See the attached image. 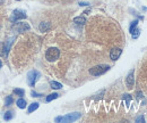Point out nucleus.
<instances>
[{"mask_svg": "<svg viewBox=\"0 0 147 123\" xmlns=\"http://www.w3.org/2000/svg\"><path fill=\"white\" fill-rule=\"evenodd\" d=\"M1 67H2V63L0 62V68H1Z\"/></svg>", "mask_w": 147, "mask_h": 123, "instance_id": "26", "label": "nucleus"}, {"mask_svg": "<svg viewBox=\"0 0 147 123\" xmlns=\"http://www.w3.org/2000/svg\"><path fill=\"white\" fill-rule=\"evenodd\" d=\"M31 95H32V97H42L43 96L42 94H37L35 91H31Z\"/></svg>", "mask_w": 147, "mask_h": 123, "instance_id": "21", "label": "nucleus"}, {"mask_svg": "<svg viewBox=\"0 0 147 123\" xmlns=\"http://www.w3.org/2000/svg\"><path fill=\"white\" fill-rule=\"evenodd\" d=\"M123 99L126 100V105L129 106V103H130V100H131V96H130V95H123Z\"/></svg>", "mask_w": 147, "mask_h": 123, "instance_id": "19", "label": "nucleus"}, {"mask_svg": "<svg viewBox=\"0 0 147 123\" xmlns=\"http://www.w3.org/2000/svg\"><path fill=\"white\" fill-rule=\"evenodd\" d=\"M12 118H14V113L10 112V111H7V112L3 114V120H5V121H10Z\"/></svg>", "mask_w": 147, "mask_h": 123, "instance_id": "14", "label": "nucleus"}, {"mask_svg": "<svg viewBox=\"0 0 147 123\" xmlns=\"http://www.w3.org/2000/svg\"><path fill=\"white\" fill-rule=\"evenodd\" d=\"M136 122L139 123V122H145V119H144V116H138L137 119H136Z\"/></svg>", "mask_w": 147, "mask_h": 123, "instance_id": "23", "label": "nucleus"}, {"mask_svg": "<svg viewBox=\"0 0 147 123\" xmlns=\"http://www.w3.org/2000/svg\"><path fill=\"white\" fill-rule=\"evenodd\" d=\"M60 56V50L57 47H51L45 53V58L49 62H56Z\"/></svg>", "mask_w": 147, "mask_h": 123, "instance_id": "3", "label": "nucleus"}, {"mask_svg": "<svg viewBox=\"0 0 147 123\" xmlns=\"http://www.w3.org/2000/svg\"><path fill=\"white\" fill-rule=\"evenodd\" d=\"M3 50H5V43L0 42V55H3Z\"/></svg>", "mask_w": 147, "mask_h": 123, "instance_id": "22", "label": "nucleus"}, {"mask_svg": "<svg viewBox=\"0 0 147 123\" xmlns=\"http://www.w3.org/2000/svg\"><path fill=\"white\" fill-rule=\"evenodd\" d=\"M126 83H127V87L128 89H133L134 84H135V78H134V70H131L129 72V74L127 75V79H126Z\"/></svg>", "mask_w": 147, "mask_h": 123, "instance_id": "7", "label": "nucleus"}, {"mask_svg": "<svg viewBox=\"0 0 147 123\" xmlns=\"http://www.w3.org/2000/svg\"><path fill=\"white\" fill-rule=\"evenodd\" d=\"M40 76H41L40 72H37V71H35V70L30 71V72L27 73V83H28V86H30V87H34Z\"/></svg>", "mask_w": 147, "mask_h": 123, "instance_id": "4", "label": "nucleus"}, {"mask_svg": "<svg viewBox=\"0 0 147 123\" xmlns=\"http://www.w3.org/2000/svg\"><path fill=\"white\" fill-rule=\"evenodd\" d=\"M109 70H110V66H109V65L101 64V65H96V66L89 68V74L93 75V76H98V75L104 74V73L108 72Z\"/></svg>", "mask_w": 147, "mask_h": 123, "instance_id": "2", "label": "nucleus"}, {"mask_svg": "<svg viewBox=\"0 0 147 123\" xmlns=\"http://www.w3.org/2000/svg\"><path fill=\"white\" fill-rule=\"evenodd\" d=\"M50 87L52 88V89H61L62 88V84L61 83H59V82H57V81H51L50 82Z\"/></svg>", "mask_w": 147, "mask_h": 123, "instance_id": "13", "label": "nucleus"}, {"mask_svg": "<svg viewBox=\"0 0 147 123\" xmlns=\"http://www.w3.org/2000/svg\"><path fill=\"white\" fill-rule=\"evenodd\" d=\"M81 116V114L79 112H74V113H69L65 116H58L56 118V122H65V123H70V122H75L77 120H79Z\"/></svg>", "mask_w": 147, "mask_h": 123, "instance_id": "1", "label": "nucleus"}, {"mask_svg": "<svg viewBox=\"0 0 147 123\" xmlns=\"http://www.w3.org/2000/svg\"><path fill=\"white\" fill-rule=\"evenodd\" d=\"M137 25H138V21H134V22H131V24H130V27H129V31L131 32L135 27H137Z\"/></svg>", "mask_w": 147, "mask_h": 123, "instance_id": "20", "label": "nucleus"}, {"mask_svg": "<svg viewBox=\"0 0 147 123\" xmlns=\"http://www.w3.org/2000/svg\"><path fill=\"white\" fill-rule=\"evenodd\" d=\"M58 97H59V95H58L57 92H53V94H50V95L47 97V99H45V100H47L48 103H50V102H52L53 99H57Z\"/></svg>", "mask_w": 147, "mask_h": 123, "instance_id": "15", "label": "nucleus"}, {"mask_svg": "<svg viewBox=\"0 0 147 123\" xmlns=\"http://www.w3.org/2000/svg\"><path fill=\"white\" fill-rule=\"evenodd\" d=\"M31 27H30V25L27 24V23H17L16 22V24L14 25V30L15 31H17V32H26V31H28Z\"/></svg>", "mask_w": 147, "mask_h": 123, "instance_id": "6", "label": "nucleus"}, {"mask_svg": "<svg viewBox=\"0 0 147 123\" xmlns=\"http://www.w3.org/2000/svg\"><path fill=\"white\" fill-rule=\"evenodd\" d=\"M17 1H19V0H17Z\"/></svg>", "mask_w": 147, "mask_h": 123, "instance_id": "27", "label": "nucleus"}, {"mask_svg": "<svg viewBox=\"0 0 147 123\" xmlns=\"http://www.w3.org/2000/svg\"><path fill=\"white\" fill-rule=\"evenodd\" d=\"M16 104H17L18 108H20V110H24V108H26V106H27L26 100H25V99H23V98H19V99L16 102Z\"/></svg>", "mask_w": 147, "mask_h": 123, "instance_id": "11", "label": "nucleus"}, {"mask_svg": "<svg viewBox=\"0 0 147 123\" xmlns=\"http://www.w3.org/2000/svg\"><path fill=\"white\" fill-rule=\"evenodd\" d=\"M74 23L79 24V25H84V24H86V18H85L84 16H78V17H75V18H74Z\"/></svg>", "mask_w": 147, "mask_h": 123, "instance_id": "10", "label": "nucleus"}, {"mask_svg": "<svg viewBox=\"0 0 147 123\" xmlns=\"http://www.w3.org/2000/svg\"><path fill=\"white\" fill-rule=\"evenodd\" d=\"M14 94H15L16 96H19V97H22V96H24V95H25V90H24V89L16 88V89H14Z\"/></svg>", "mask_w": 147, "mask_h": 123, "instance_id": "16", "label": "nucleus"}, {"mask_svg": "<svg viewBox=\"0 0 147 123\" xmlns=\"http://www.w3.org/2000/svg\"><path fill=\"white\" fill-rule=\"evenodd\" d=\"M137 98H139V99H140V98H143V94H142L140 91H138V92H137Z\"/></svg>", "mask_w": 147, "mask_h": 123, "instance_id": "25", "label": "nucleus"}, {"mask_svg": "<svg viewBox=\"0 0 147 123\" xmlns=\"http://www.w3.org/2000/svg\"><path fill=\"white\" fill-rule=\"evenodd\" d=\"M39 103H32L30 106H28V108H27V113L28 114H31V113H33L34 111H36L37 108H39Z\"/></svg>", "mask_w": 147, "mask_h": 123, "instance_id": "12", "label": "nucleus"}, {"mask_svg": "<svg viewBox=\"0 0 147 123\" xmlns=\"http://www.w3.org/2000/svg\"><path fill=\"white\" fill-rule=\"evenodd\" d=\"M26 17H27V16H26V14H25L24 11L18 10V9H15V10L12 11L11 16H10V21L14 22V23H16V22H18L19 19H25Z\"/></svg>", "mask_w": 147, "mask_h": 123, "instance_id": "5", "label": "nucleus"}, {"mask_svg": "<svg viewBox=\"0 0 147 123\" xmlns=\"http://www.w3.org/2000/svg\"><path fill=\"white\" fill-rule=\"evenodd\" d=\"M88 5H89L88 2H83V1L79 2V6H83V7H84V6H88Z\"/></svg>", "mask_w": 147, "mask_h": 123, "instance_id": "24", "label": "nucleus"}, {"mask_svg": "<svg viewBox=\"0 0 147 123\" xmlns=\"http://www.w3.org/2000/svg\"><path fill=\"white\" fill-rule=\"evenodd\" d=\"M121 54H122V50L120 48H113L110 51V58L112 61H117V59H119V57L121 56Z\"/></svg>", "mask_w": 147, "mask_h": 123, "instance_id": "8", "label": "nucleus"}, {"mask_svg": "<svg viewBox=\"0 0 147 123\" xmlns=\"http://www.w3.org/2000/svg\"><path fill=\"white\" fill-rule=\"evenodd\" d=\"M130 33H131V35H133V38H134V39H137V38L139 37V34H140V31H139V29L135 27Z\"/></svg>", "mask_w": 147, "mask_h": 123, "instance_id": "17", "label": "nucleus"}, {"mask_svg": "<svg viewBox=\"0 0 147 123\" xmlns=\"http://www.w3.org/2000/svg\"><path fill=\"white\" fill-rule=\"evenodd\" d=\"M12 103H14V98L11 96H7L6 99H5V105L6 106H10Z\"/></svg>", "mask_w": 147, "mask_h": 123, "instance_id": "18", "label": "nucleus"}, {"mask_svg": "<svg viewBox=\"0 0 147 123\" xmlns=\"http://www.w3.org/2000/svg\"><path fill=\"white\" fill-rule=\"evenodd\" d=\"M50 27H51V24L49 22H42L39 25V29H40L41 32H47L48 30H50Z\"/></svg>", "mask_w": 147, "mask_h": 123, "instance_id": "9", "label": "nucleus"}]
</instances>
